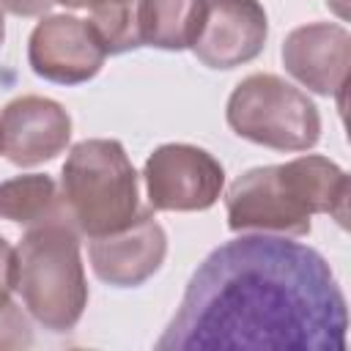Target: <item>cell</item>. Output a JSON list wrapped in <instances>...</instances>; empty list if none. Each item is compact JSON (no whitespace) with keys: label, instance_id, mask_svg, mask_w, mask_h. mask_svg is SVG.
I'll return each instance as SVG.
<instances>
[{"label":"cell","instance_id":"cell-12","mask_svg":"<svg viewBox=\"0 0 351 351\" xmlns=\"http://www.w3.org/2000/svg\"><path fill=\"white\" fill-rule=\"evenodd\" d=\"M291 192L304 203L310 214H329L340 228L348 225V173L318 154H304L280 165Z\"/></svg>","mask_w":351,"mask_h":351},{"label":"cell","instance_id":"cell-18","mask_svg":"<svg viewBox=\"0 0 351 351\" xmlns=\"http://www.w3.org/2000/svg\"><path fill=\"white\" fill-rule=\"evenodd\" d=\"M58 0H0V8L14 16H44Z\"/></svg>","mask_w":351,"mask_h":351},{"label":"cell","instance_id":"cell-14","mask_svg":"<svg viewBox=\"0 0 351 351\" xmlns=\"http://www.w3.org/2000/svg\"><path fill=\"white\" fill-rule=\"evenodd\" d=\"M200 8V0H143V47H156L165 52L189 49L197 36Z\"/></svg>","mask_w":351,"mask_h":351},{"label":"cell","instance_id":"cell-1","mask_svg":"<svg viewBox=\"0 0 351 351\" xmlns=\"http://www.w3.org/2000/svg\"><path fill=\"white\" fill-rule=\"evenodd\" d=\"M348 307L326 258L291 236L241 233L192 271L156 351H346Z\"/></svg>","mask_w":351,"mask_h":351},{"label":"cell","instance_id":"cell-10","mask_svg":"<svg viewBox=\"0 0 351 351\" xmlns=\"http://www.w3.org/2000/svg\"><path fill=\"white\" fill-rule=\"evenodd\" d=\"M71 140L69 110L49 96H16L0 112V154L16 167L52 162Z\"/></svg>","mask_w":351,"mask_h":351},{"label":"cell","instance_id":"cell-13","mask_svg":"<svg viewBox=\"0 0 351 351\" xmlns=\"http://www.w3.org/2000/svg\"><path fill=\"white\" fill-rule=\"evenodd\" d=\"M0 219L36 228L47 222H69L60 186L47 173H25L0 184Z\"/></svg>","mask_w":351,"mask_h":351},{"label":"cell","instance_id":"cell-2","mask_svg":"<svg viewBox=\"0 0 351 351\" xmlns=\"http://www.w3.org/2000/svg\"><path fill=\"white\" fill-rule=\"evenodd\" d=\"M14 291L30 318L49 332H69L88 307V280L80 233L69 222L27 228L14 250Z\"/></svg>","mask_w":351,"mask_h":351},{"label":"cell","instance_id":"cell-11","mask_svg":"<svg viewBox=\"0 0 351 351\" xmlns=\"http://www.w3.org/2000/svg\"><path fill=\"white\" fill-rule=\"evenodd\" d=\"M285 71L318 96H343L351 69V33L337 22L293 27L280 49Z\"/></svg>","mask_w":351,"mask_h":351},{"label":"cell","instance_id":"cell-6","mask_svg":"<svg viewBox=\"0 0 351 351\" xmlns=\"http://www.w3.org/2000/svg\"><path fill=\"white\" fill-rule=\"evenodd\" d=\"M228 228L233 233H274V236H307L313 230V214L291 192L280 165L250 167L225 192Z\"/></svg>","mask_w":351,"mask_h":351},{"label":"cell","instance_id":"cell-19","mask_svg":"<svg viewBox=\"0 0 351 351\" xmlns=\"http://www.w3.org/2000/svg\"><path fill=\"white\" fill-rule=\"evenodd\" d=\"M58 3H63V5H69V8H93V5H99V3H104V0H58Z\"/></svg>","mask_w":351,"mask_h":351},{"label":"cell","instance_id":"cell-8","mask_svg":"<svg viewBox=\"0 0 351 351\" xmlns=\"http://www.w3.org/2000/svg\"><path fill=\"white\" fill-rule=\"evenodd\" d=\"M104 58L107 52L88 19L74 14H44L27 38V63L33 74L58 85L93 80L101 71Z\"/></svg>","mask_w":351,"mask_h":351},{"label":"cell","instance_id":"cell-9","mask_svg":"<svg viewBox=\"0 0 351 351\" xmlns=\"http://www.w3.org/2000/svg\"><path fill=\"white\" fill-rule=\"evenodd\" d=\"M167 255V233L156 222L154 208H140L121 230L88 241L93 274L112 288H137L151 280Z\"/></svg>","mask_w":351,"mask_h":351},{"label":"cell","instance_id":"cell-5","mask_svg":"<svg viewBox=\"0 0 351 351\" xmlns=\"http://www.w3.org/2000/svg\"><path fill=\"white\" fill-rule=\"evenodd\" d=\"M148 206L154 211H206L225 189L222 162L192 143L154 148L143 167Z\"/></svg>","mask_w":351,"mask_h":351},{"label":"cell","instance_id":"cell-15","mask_svg":"<svg viewBox=\"0 0 351 351\" xmlns=\"http://www.w3.org/2000/svg\"><path fill=\"white\" fill-rule=\"evenodd\" d=\"M140 3L143 0H104L90 8L88 25L107 55H123L143 47Z\"/></svg>","mask_w":351,"mask_h":351},{"label":"cell","instance_id":"cell-4","mask_svg":"<svg viewBox=\"0 0 351 351\" xmlns=\"http://www.w3.org/2000/svg\"><path fill=\"white\" fill-rule=\"evenodd\" d=\"M228 126L271 151H310L321 137V112L313 99L277 74L244 77L228 96Z\"/></svg>","mask_w":351,"mask_h":351},{"label":"cell","instance_id":"cell-16","mask_svg":"<svg viewBox=\"0 0 351 351\" xmlns=\"http://www.w3.org/2000/svg\"><path fill=\"white\" fill-rule=\"evenodd\" d=\"M33 346V329L27 315L16 302L3 299L0 302V348H27Z\"/></svg>","mask_w":351,"mask_h":351},{"label":"cell","instance_id":"cell-3","mask_svg":"<svg viewBox=\"0 0 351 351\" xmlns=\"http://www.w3.org/2000/svg\"><path fill=\"white\" fill-rule=\"evenodd\" d=\"M69 225L88 239L121 230L140 211L137 170L121 140L90 137L71 145L60 170Z\"/></svg>","mask_w":351,"mask_h":351},{"label":"cell","instance_id":"cell-17","mask_svg":"<svg viewBox=\"0 0 351 351\" xmlns=\"http://www.w3.org/2000/svg\"><path fill=\"white\" fill-rule=\"evenodd\" d=\"M14 277H16L14 247L0 236V302L11 296V291H14Z\"/></svg>","mask_w":351,"mask_h":351},{"label":"cell","instance_id":"cell-7","mask_svg":"<svg viewBox=\"0 0 351 351\" xmlns=\"http://www.w3.org/2000/svg\"><path fill=\"white\" fill-rule=\"evenodd\" d=\"M200 25L192 55L208 69H236L255 60L269 38V16L261 0H200Z\"/></svg>","mask_w":351,"mask_h":351},{"label":"cell","instance_id":"cell-20","mask_svg":"<svg viewBox=\"0 0 351 351\" xmlns=\"http://www.w3.org/2000/svg\"><path fill=\"white\" fill-rule=\"evenodd\" d=\"M5 41V19H3V8H0V47Z\"/></svg>","mask_w":351,"mask_h":351}]
</instances>
